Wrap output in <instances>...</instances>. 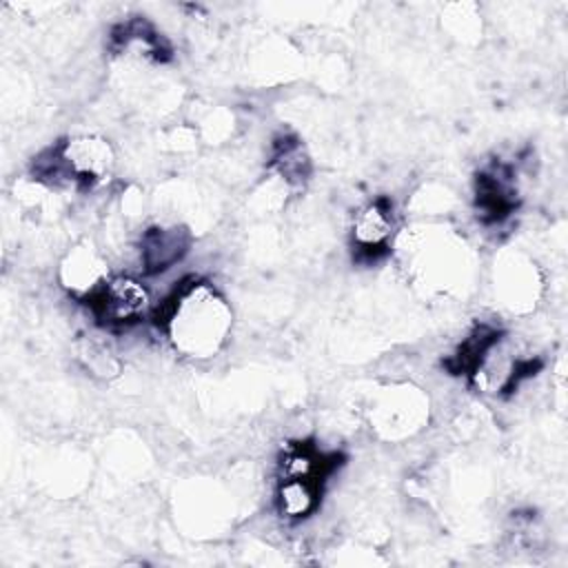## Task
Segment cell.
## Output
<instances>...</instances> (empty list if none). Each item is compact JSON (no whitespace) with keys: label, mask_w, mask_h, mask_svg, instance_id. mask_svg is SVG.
Here are the masks:
<instances>
[{"label":"cell","mask_w":568,"mask_h":568,"mask_svg":"<svg viewBox=\"0 0 568 568\" xmlns=\"http://www.w3.org/2000/svg\"><path fill=\"white\" fill-rule=\"evenodd\" d=\"M173 346L189 357L215 355L231 331V308L226 300L202 280L180 284L155 313Z\"/></svg>","instance_id":"obj_1"},{"label":"cell","mask_w":568,"mask_h":568,"mask_svg":"<svg viewBox=\"0 0 568 568\" xmlns=\"http://www.w3.org/2000/svg\"><path fill=\"white\" fill-rule=\"evenodd\" d=\"M84 304L100 324L111 328L135 326L151 311L149 291L129 275L109 277L84 300Z\"/></svg>","instance_id":"obj_2"},{"label":"cell","mask_w":568,"mask_h":568,"mask_svg":"<svg viewBox=\"0 0 568 568\" xmlns=\"http://www.w3.org/2000/svg\"><path fill=\"white\" fill-rule=\"evenodd\" d=\"M395 229L393 202L386 195H379L364 204L353 217V248L359 260L375 262L390 251Z\"/></svg>","instance_id":"obj_3"},{"label":"cell","mask_w":568,"mask_h":568,"mask_svg":"<svg viewBox=\"0 0 568 568\" xmlns=\"http://www.w3.org/2000/svg\"><path fill=\"white\" fill-rule=\"evenodd\" d=\"M191 246V233L184 226H151L140 240V264L146 275H158L175 266Z\"/></svg>","instance_id":"obj_4"},{"label":"cell","mask_w":568,"mask_h":568,"mask_svg":"<svg viewBox=\"0 0 568 568\" xmlns=\"http://www.w3.org/2000/svg\"><path fill=\"white\" fill-rule=\"evenodd\" d=\"M326 477L320 475H286L280 477L277 484V510L286 519H304L308 517L317 504L324 488Z\"/></svg>","instance_id":"obj_5"},{"label":"cell","mask_w":568,"mask_h":568,"mask_svg":"<svg viewBox=\"0 0 568 568\" xmlns=\"http://www.w3.org/2000/svg\"><path fill=\"white\" fill-rule=\"evenodd\" d=\"M62 282L64 286L75 295L80 297L82 302L98 288L102 286L106 280H109V273H106V266L104 262L100 260V255L93 251V248H87V246H78L73 248L67 260L62 262Z\"/></svg>","instance_id":"obj_6"}]
</instances>
